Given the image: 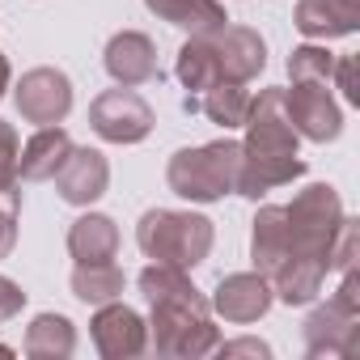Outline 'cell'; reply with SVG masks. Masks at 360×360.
<instances>
[{
  "label": "cell",
  "mask_w": 360,
  "mask_h": 360,
  "mask_svg": "<svg viewBox=\"0 0 360 360\" xmlns=\"http://www.w3.org/2000/svg\"><path fill=\"white\" fill-rule=\"evenodd\" d=\"M89 123H94V131H98L102 140H110V144H136V140L148 136L153 110H148V102H144L140 94H131V89L123 85V89L102 94V98L89 106Z\"/></svg>",
  "instance_id": "5"
},
{
  "label": "cell",
  "mask_w": 360,
  "mask_h": 360,
  "mask_svg": "<svg viewBox=\"0 0 360 360\" xmlns=\"http://www.w3.org/2000/svg\"><path fill=\"white\" fill-rule=\"evenodd\" d=\"M284 115H288L292 131H301L309 140H335L343 127L339 106L330 102L326 85H309V81H292V89L284 94Z\"/></svg>",
  "instance_id": "6"
},
{
  "label": "cell",
  "mask_w": 360,
  "mask_h": 360,
  "mask_svg": "<svg viewBox=\"0 0 360 360\" xmlns=\"http://www.w3.org/2000/svg\"><path fill=\"white\" fill-rule=\"evenodd\" d=\"M115 246H119V229L106 217H81L68 233V250L77 255V263H106L115 259Z\"/></svg>",
  "instance_id": "17"
},
{
  "label": "cell",
  "mask_w": 360,
  "mask_h": 360,
  "mask_svg": "<svg viewBox=\"0 0 360 360\" xmlns=\"http://www.w3.org/2000/svg\"><path fill=\"white\" fill-rule=\"evenodd\" d=\"M106 72H110L119 85H127V89L153 81V77H157V51H153V43H148L144 34H136V30L115 34L110 47H106Z\"/></svg>",
  "instance_id": "10"
},
{
  "label": "cell",
  "mask_w": 360,
  "mask_h": 360,
  "mask_svg": "<svg viewBox=\"0 0 360 360\" xmlns=\"http://www.w3.org/2000/svg\"><path fill=\"white\" fill-rule=\"evenodd\" d=\"M68 153H72L68 131L51 123V127H43L39 136H30L26 153H18V174L26 178V183H47V178L60 174V165L68 161Z\"/></svg>",
  "instance_id": "12"
},
{
  "label": "cell",
  "mask_w": 360,
  "mask_h": 360,
  "mask_svg": "<svg viewBox=\"0 0 360 360\" xmlns=\"http://www.w3.org/2000/svg\"><path fill=\"white\" fill-rule=\"evenodd\" d=\"M153 13H161L169 26H183L191 34H217L229 18L217 0H144Z\"/></svg>",
  "instance_id": "13"
},
{
  "label": "cell",
  "mask_w": 360,
  "mask_h": 360,
  "mask_svg": "<svg viewBox=\"0 0 360 360\" xmlns=\"http://www.w3.org/2000/svg\"><path fill=\"white\" fill-rule=\"evenodd\" d=\"M13 238H18V225H13V212L5 208V212H0V259L13 250Z\"/></svg>",
  "instance_id": "25"
},
{
  "label": "cell",
  "mask_w": 360,
  "mask_h": 360,
  "mask_svg": "<svg viewBox=\"0 0 360 360\" xmlns=\"http://www.w3.org/2000/svg\"><path fill=\"white\" fill-rule=\"evenodd\" d=\"M360 22V0H301L297 30L309 39H339L352 34Z\"/></svg>",
  "instance_id": "11"
},
{
  "label": "cell",
  "mask_w": 360,
  "mask_h": 360,
  "mask_svg": "<svg viewBox=\"0 0 360 360\" xmlns=\"http://www.w3.org/2000/svg\"><path fill=\"white\" fill-rule=\"evenodd\" d=\"M292 255V242H288V217L284 208H263L255 217V267H263L267 276Z\"/></svg>",
  "instance_id": "14"
},
{
  "label": "cell",
  "mask_w": 360,
  "mask_h": 360,
  "mask_svg": "<svg viewBox=\"0 0 360 360\" xmlns=\"http://www.w3.org/2000/svg\"><path fill=\"white\" fill-rule=\"evenodd\" d=\"M267 284L259 280V276H229L225 284H221V292H217V309L225 314V318H233V322H250V318H259L263 309H267Z\"/></svg>",
  "instance_id": "18"
},
{
  "label": "cell",
  "mask_w": 360,
  "mask_h": 360,
  "mask_svg": "<svg viewBox=\"0 0 360 360\" xmlns=\"http://www.w3.org/2000/svg\"><path fill=\"white\" fill-rule=\"evenodd\" d=\"M0 200L18 212V131L9 123H0Z\"/></svg>",
  "instance_id": "22"
},
{
  "label": "cell",
  "mask_w": 360,
  "mask_h": 360,
  "mask_svg": "<svg viewBox=\"0 0 360 360\" xmlns=\"http://www.w3.org/2000/svg\"><path fill=\"white\" fill-rule=\"evenodd\" d=\"M94 339L106 356H123V352H140L144 347V330H140V318L123 305H110L98 314L94 322Z\"/></svg>",
  "instance_id": "16"
},
{
  "label": "cell",
  "mask_w": 360,
  "mask_h": 360,
  "mask_svg": "<svg viewBox=\"0 0 360 360\" xmlns=\"http://www.w3.org/2000/svg\"><path fill=\"white\" fill-rule=\"evenodd\" d=\"M288 72L292 81H309V85H326L330 72H335V56L326 47H297L292 60H288Z\"/></svg>",
  "instance_id": "21"
},
{
  "label": "cell",
  "mask_w": 360,
  "mask_h": 360,
  "mask_svg": "<svg viewBox=\"0 0 360 360\" xmlns=\"http://www.w3.org/2000/svg\"><path fill=\"white\" fill-rule=\"evenodd\" d=\"M56 183H60V195L68 204H94L106 183H110V169H106V157L94 153V148H72L68 161L60 165L56 174Z\"/></svg>",
  "instance_id": "9"
},
{
  "label": "cell",
  "mask_w": 360,
  "mask_h": 360,
  "mask_svg": "<svg viewBox=\"0 0 360 360\" xmlns=\"http://www.w3.org/2000/svg\"><path fill=\"white\" fill-rule=\"evenodd\" d=\"M72 288L81 301H110L115 292H123V276L110 267V263H81L77 276H72Z\"/></svg>",
  "instance_id": "20"
},
{
  "label": "cell",
  "mask_w": 360,
  "mask_h": 360,
  "mask_svg": "<svg viewBox=\"0 0 360 360\" xmlns=\"http://www.w3.org/2000/svg\"><path fill=\"white\" fill-rule=\"evenodd\" d=\"M5 85H9V64H5V56H0V94H5Z\"/></svg>",
  "instance_id": "26"
},
{
  "label": "cell",
  "mask_w": 360,
  "mask_h": 360,
  "mask_svg": "<svg viewBox=\"0 0 360 360\" xmlns=\"http://www.w3.org/2000/svg\"><path fill=\"white\" fill-rule=\"evenodd\" d=\"M288 242H292V255H305V259H322L330 267V242H335V229L343 221V208H339V195L330 187H305L288 208Z\"/></svg>",
  "instance_id": "4"
},
{
  "label": "cell",
  "mask_w": 360,
  "mask_h": 360,
  "mask_svg": "<svg viewBox=\"0 0 360 360\" xmlns=\"http://www.w3.org/2000/svg\"><path fill=\"white\" fill-rule=\"evenodd\" d=\"M187 110H204L212 123H221V127H238V123H246L250 98H246L242 81H217V85L204 89V98H187Z\"/></svg>",
  "instance_id": "15"
},
{
  "label": "cell",
  "mask_w": 360,
  "mask_h": 360,
  "mask_svg": "<svg viewBox=\"0 0 360 360\" xmlns=\"http://www.w3.org/2000/svg\"><path fill=\"white\" fill-rule=\"evenodd\" d=\"M212 39V56H217V72L225 81H250L263 64H267V51H263V39L246 26H221Z\"/></svg>",
  "instance_id": "8"
},
{
  "label": "cell",
  "mask_w": 360,
  "mask_h": 360,
  "mask_svg": "<svg viewBox=\"0 0 360 360\" xmlns=\"http://www.w3.org/2000/svg\"><path fill=\"white\" fill-rule=\"evenodd\" d=\"M246 148H242V169H238V187L242 195L259 200L271 187H284L292 178L305 174V165L297 161V131L284 115V94L280 89H263L259 102H250L246 110Z\"/></svg>",
  "instance_id": "1"
},
{
  "label": "cell",
  "mask_w": 360,
  "mask_h": 360,
  "mask_svg": "<svg viewBox=\"0 0 360 360\" xmlns=\"http://www.w3.org/2000/svg\"><path fill=\"white\" fill-rule=\"evenodd\" d=\"M68 106H72V85H68L64 72L34 68V72L22 77V85H18V110H22V119L51 127V123H60L68 115Z\"/></svg>",
  "instance_id": "7"
},
{
  "label": "cell",
  "mask_w": 360,
  "mask_h": 360,
  "mask_svg": "<svg viewBox=\"0 0 360 360\" xmlns=\"http://www.w3.org/2000/svg\"><path fill=\"white\" fill-rule=\"evenodd\" d=\"M140 250L165 267H195L212 250V221L191 217V212H148L140 221Z\"/></svg>",
  "instance_id": "3"
},
{
  "label": "cell",
  "mask_w": 360,
  "mask_h": 360,
  "mask_svg": "<svg viewBox=\"0 0 360 360\" xmlns=\"http://www.w3.org/2000/svg\"><path fill=\"white\" fill-rule=\"evenodd\" d=\"M238 169H242V144L233 140H217L204 148H183L169 161V187L183 200H221L225 191L238 187Z\"/></svg>",
  "instance_id": "2"
},
{
  "label": "cell",
  "mask_w": 360,
  "mask_h": 360,
  "mask_svg": "<svg viewBox=\"0 0 360 360\" xmlns=\"http://www.w3.org/2000/svg\"><path fill=\"white\" fill-rule=\"evenodd\" d=\"M178 81H183L191 94H204L208 85L221 81L217 56H212V39H208V34H191V43L178 51Z\"/></svg>",
  "instance_id": "19"
},
{
  "label": "cell",
  "mask_w": 360,
  "mask_h": 360,
  "mask_svg": "<svg viewBox=\"0 0 360 360\" xmlns=\"http://www.w3.org/2000/svg\"><path fill=\"white\" fill-rule=\"evenodd\" d=\"M330 77H339V89H343L347 102H360V89H356V56L335 60V72H330Z\"/></svg>",
  "instance_id": "23"
},
{
  "label": "cell",
  "mask_w": 360,
  "mask_h": 360,
  "mask_svg": "<svg viewBox=\"0 0 360 360\" xmlns=\"http://www.w3.org/2000/svg\"><path fill=\"white\" fill-rule=\"evenodd\" d=\"M22 288L13 284V280H5V276H0V318H9V314H18L22 309Z\"/></svg>",
  "instance_id": "24"
}]
</instances>
